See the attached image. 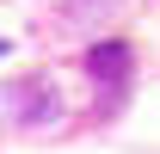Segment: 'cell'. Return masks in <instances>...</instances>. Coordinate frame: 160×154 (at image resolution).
Returning <instances> with one entry per match:
<instances>
[{"label":"cell","mask_w":160,"mask_h":154,"mask_svg":"<svg viewBox=\"0 0 160 154\" xmlns=\"http://www.w3.org/2000/svg\"><path fill=\"white\" fill-rule=\"evenodd\" d=\"M56 111V99H49V86L43 80H31V86H6V117H25V123H37V117H49Z\"/></svg>","instance_id":"6da1fadb"},{"label":"cell","mask_w":160,"mask_h":154,"mask_svg":"<svg viewBox=\"0 0 160 154\" xmlns=\"http://www.w3.org/2000/svg\"><path fill=\"white\" fill-rule=\"evenodd\" d=\"M86 74L92 80H123L129 74V43H117V37L92 43V49H86Z\"/></svg>","instance_id":"7a4b0ae2"},{"label":"cell","mask_w":160,"mask_h":154,"mask_svg":"<svg viewBox=\"0 0 160 154\" xmlns=\"http://www.w3.org/2000/svg\"><path fill=\"white\" fill-rule=\"evenodd\" d=\"M0 56H6V43H0Z\"/></svg>","instance_id":"3957f363"}]
</instances>
